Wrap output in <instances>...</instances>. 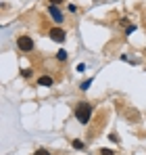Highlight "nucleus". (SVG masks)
Returning a JSON list of instances; mask_svg holds the SVG:
<instances>
[{
	"mask_svg": "<svg viewBox=\"0 0 146 155\" xmlns=\"http://www.w3.org/2000/svg\"><path fill=\"white\" fill-rule=\"evenodd\" d=\"M136 29H138V27H136L134 23H132V25H127V27H125V31H123V34H125V36H129V34H134Z\"/></svg>",
	"mask_w": 146,
	"mask_h": 155,
	"instance_id": "obj_7",
	"label": "nucleus"
},
{
	"mask_svg": "<svg viewBox=\"0 0 146 155\" xmlns=\"http://www.w3.org/2000/svg\"><path fill=\"white\" fill-rule=\"evenodd\" d=\"M90 84H92V80H86V82H81V84H79V88H81V90H88V88H90Z\"/></svg>",
	"mask_w": 146,
	"mask_h": 155,
	"instance_id": "obj_10",
	"label": "nucleus"
},
{
	"mask_svg": "<svg viewBox=\"0 0 146 155\" xmlns=\"http://www.w3.org/2000/svg\"><path fill=\"white\" fill-rule=\"evenodd\" d=\"M48 13L52 15V21H54V23H63V19H65V17L61 15V11H59L54 4H48Z\"/></svg>",
	"mask_w": 146,
	"mask_h": 155,
	"instance_id": "obj_4",
	"label": "nucleus"
},
{
	"mask_svg": "<svg viewBox=\"0 0 146 155\" xmlns=\"http://www.w3.org/2000/svg\"><path fill=\"white\" fill-rule=\"evenodd\" d=\"M109 138H111L113 143H119V138H117V134H115V132H113V134H109Z\"/></svg>",
	"mask_w": 146,
	"mask_h": 155,
	"instance_id": "obj_14",
	"label": "nucleus"
},
{
	"mask_svg": "<svg viewBox=\"0 0 146 155\" xmlns=\"http://www.w3.org/2000/svg\"><path fill=\"white\" fill-rule=\"evenodd\" d=\"M71 147H73V149H77V151H84V149H86V143L79 140V138H75V140H71Z\"/></svg>",
	"mask_w": 146,
	"mask_h": 155,
	"instance_id": "obj_6",
	"label": "nucleus"
},
{
	"mask_svg": "<svg viewBox=\"0 0 146 155\" xmlns=\"http://www.w3.org/2000/svg\"><path fill=\"white\" fill-rule=\"evenodd\" d=\"M100 155H115V151H113V149H106V147H102V149H100Z\"/></svg>",
	"mask_w": 146,
	"mask_h": 155,
	"instance_id": "obj_11",
	"label": "nucleus"
},
{
	"mask_svg": "<svg viewBox=\"0 0 146 155\" xmlns=\"http://www.w3.org/2000/svg\"><path fill=\"white\" fill-rule=\"evenodd\" d=\"M56 59H59V61H67V52L59 51V52H56Z\"/></svg>",
	"mask_w": 146,
	"mask_h": 155,
	"instance_id": "obj_9",
	"label": "nucleus"
},
{
	"mask_svg": "<svg viewBox=\"0 0 146 155\" xmlns=\"http://www.w3.org/2000/svg\"><path fill=\"white\" fill-rule=\"evenodd\" d=\"M75 69H77L79 74H84V71L88 69V65H86V63H77V65H75Z\"/></svg>",
	"mask_w": 146,
	"mask_h": 155,
	"instance_id": "obj_8",
	"label": "nucleus"
},
{
	"mask_svg": "<svg viewBox=\"0 0 146 155\" xmlns=\"http://www.w3.org/2000/svg\"><path fill=\"white\" fill-rule=\"evenodd\" d=\"M65 0H50V4H54V6H59V4H63Z\"/></svg>",
	"mask_w": 146,
	"mask_h": 155,
	"instance_id": "obj_15",
	"label": "nucleus"
},
{
	"mask_svg": "<svg viewBox=\"0 0 146 155\" xmlns=\"http://www.w3.org/2000/svg\"><path fill=\"white\" fill-rule=\"evenodd\" d=\"M54 84V80L50 76H42V78H38V86H44V88H50Z\"/></svg>",
	"mask_w": 146,
	"mask_h": 155,
	"instance_id": "obj_5",
	"label": "nucleus"
},
{
	"mask_svg": "<svg viewBox=\"0 0 146 155\" xmlns=\"http://www.w3.org/2000/svg\"><path fill=\"white\" fill-rule=\"evenodd\" d=\"M48 38L54 40V42H59V44H63L65 38H67V34H65V29H61V27H52V29H48Z\"/></svg>",
	"mask_w": 146,
	"mask_h": 155,
	"instance_id": "obj_3",
	"label": "nucleus"
},
{
	"mask_svg": "<svg viewBox=\"0 0 146 155\" xmlns=\"http://www.w3.org/2000/svg\"><path fill=\"white\" fill-rule=\"evenodd\" d=\"M92 113H94V107L90 103H86V101L77 103V107H75V120H77L79 124H84V126L92 120Z\"/></svg>",
	"mask_w": 146,
	"mask_h": 155,
	"instance_id": "obj_1",
	"label": "nucleus"
},
{
	"mask_svg": "<svg viewBox=\"0 0 146 155\" xmlns=\"http://www.w3.org/2000/svg\"><path fill=\"white\" fill-rule=\"evenodd\" d=\"M17 48H19L21 52H31L33 51V40H31V36L21 34V36L17 38Z\"/></svg>",
	"mask_w": 146,
	"mask_h": 155,
	"instance_id": "obj_2",
	"label": "nucleus"
},
{
	"mask_svg": "<svg viewBox=\"0 0 146 155\" xmlns=\"http://www.w3.org/2000/svg\"><path fill=\"white\" fill-rule=\"evenodd\" d=\"M33 155H52V153H50L48 149H38V151H36Z\"/></svg>",
	"mask_w": 146,
	"mask_h": 155,
	"instance_id": "obj_12",
	"label": "nucleus"
},
{
	"mask_svg": "<svg viewBox=\"0 0 146 155\" xmlns=\"http://www.w3.org/2000/svg\"><path fill=\"white\" fill-rule=\"evenodd\" d=\"M21 76H23V78H29V76H31V69H23V71H21Z\"/></svg>",
	"mask_w": 146,
	"mask_h": 155,
	"instance_id": "obj_13",
	"label": "nucleus"
}]
</instances>
